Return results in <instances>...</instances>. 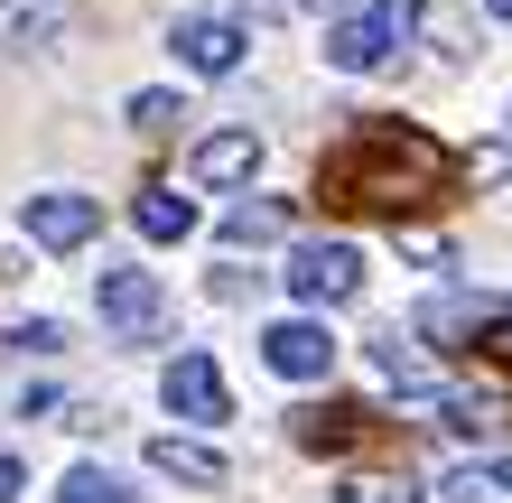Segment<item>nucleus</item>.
I'll return each instance as SVG.
<instances>
[{
	"mask_svg": "<svg viewBox=\"0 0 512 503\" xmlns=\"http://www.w3.org/2000/svg\"><path fill=\"white\" fill-rule=\"evenodd\" d=\"M447 168H457V159H447L429 131L373 122V131L354 140V150H345L336 168H326V187H336L345 205H373V215H391V224H401V205H419V196H429Z\"/></svg>",
	"mask_w": 512,
	"mask_h": 503,
	"instance_id": "f257e3e1",
	"label": "nucleus"
},
{
	"mask_svg": "<svg viewBox=\"0 0 512 503\" xmlns=\"http://www.w3.org/2000/svg\"><path fill=\"white\" fill-rule=\"evenodd\" d=\"M280 280H289L298 308H345L354 289H364V252H354L345 233H326V243H298V252H289Z\"/></svg>",
	"mask_w": 512,
	"mask_h": 503,
	"instance_id": "f03ea898",
	"label": "nucleus"
},
{
	"mask_svg": "<svg viewBox=\"0 0 512 503\" xmlns=\"http://www.w3.org/2000/svg\"><path fill=\"white\" fill-rule=\"evenodd\" d=\"M410 28H419V0H373L364 19L326 28V66H345V75H373L391 47H410Z\"/></svg>",
	"mask_w": 512,
	"mask_h": 503,
	"instance_id": "7ed1b4c3",
	"label": "nucleus"
},
{
	"mask_svg": "<svg viewBox=\"0 0 512 503\" xmlns=\"http://www.w3.org/2000/svg\"><path fill=\"white\" fill-rule=\"evenodd\" d=\"M19 233H28L38 252H84V243L103 233V205H94V196H75V187H47V196H28V205H19Z\"/></svg>",
	"mask_w": 512,
	"mask_h": 503,
	"instance_id": "20e7f679",
	"label": "nucleus"
},
{
	"mask_svg": "<svg viewBox=\"0 0 512 503\" xmlns=\"http://www.w3.org/2000/svg\"><path fill=\"white\" fill-rule=\"evenodd\" d=\"M94 299H103V327H112V336H131V345H149V336L168 327V289L149 280V271H103Z\"/></svg>",
	"mask_w": 512,
	"mask_h": 503,
	"instance_id": "39448f33",
	"label": "nucleus"
},
{
	"mask_svg": "<svg viewBox=\"0 0 512 503\" xmlns=\"http://www.w3.org/2000/svg\"><path fill=\"white\" fill-rule=\"evenodd\" d=\"M159 401L177 410V420H196V429L233 420V401H224V373H215V354H177V364L159 373Z\"/></svg>",
	"mask_w": 512,
	"mask_h": 503,
	"instance_id": "423d86ee",
	"label": "nucleus"
},
{
	"mask_svg": "<svg viewBox=\"0 0 512 503\" xmlns=\"http://www.w3.org/2000/svg\"><path fill=\"white\" fill-rule=\"evenodd\" d=\"M261 364L280 382H326V364H336V336L317 327V317H280V327L261 336Z\"/></svg>",
	"mask_w": 512,
	"mask_h": 503,
	"instance_id": "0eeeda50",
	"label": "nucleus"
},
{
	"mask_svg": "<svg viewBox=\"0 0 512 503\" xmlns=\"http://www.w3.org/2000/svg\"><path fill=\"white\" fill-rule=\"evenodd\" d=\"M243 47H252V28L224 19V10H187V19H177V56H187L196 75H233Z\"/></svg>",
	"mask_w": 512,
	"mask_h": 503,
	"instance_id": "6e6552de",
	"label": "nucleus"
},
{
	"mask_svg": "<svg viewBox=\"0 0 512 503\" xmlns=\"http://www.w3.org/2000/svg\"><path fill=\"white\" fill-rule=\"evenodd\" d=\"M66 19H75V0H0V56H38L66 38Z\"/></svg>",
	"mask_w": 512,
	"mask_h": 503,
	"instance_id": "1a4fd4ad",
	"label": "nucleus"
},
{
	"mask_svg": "<svg viewBox=\"0 0 512 503\" xmlns=\"http://www.w3.org/2000/svg\"><path fill=\"white\" fill-rule=\"evenodd\" d=\"M149 466H159L168 485H196V494H215V485H224V457L205 448V438H177V429L149 438Z\"/></svg>",
	"mask_w": 512,
	"mask_h": 503,
	"instance_id": "9d476101",
	"label": "nucleus"
},
{
	"mask_svg": "<svg viewBox=\"0 0 512 503\" xmlns=\"http://www.w3.org/2000/svg\"><path fill=\"white\" fill-rule=\"evenodd\" d=\"M261 168V131H205L196 140V187H243Z\"/></svg>",
	"mask_w": 512,
	"mask_h": 503,
	"instance_id": "9b49d317",
	"label": "nucleus"
},
{
	"mask_svg": "<svg viewBox=\"0 0 512 503\" xmlns=\"http://www.w3.org/2000/svg\"><path fill=\"white\" fill-rule=\"evenodd\" d=\"M131 224L149 233V243H187V233H196V196H177V187H140Z\"/></svg>",
	"mask_w": 512,
	"mask_h": 503,
	"instance_id": "f8f14e48",
	"label": "nucleus"
},
{
	"mask_svg": "<svg viewBox=\"0 0 512 503\" xmlns=\"http://www.w3.org/2000/svg\"><path fill=\"white\" fill-rule=\"evenodd\" d=\"M280 233H289V205H280V196H243V205L224 215V243H233V252H243V243H280Z\"/></svg>",
	"mask_w": 512,
	"mask_h": 503,
	"instance_id": "ddd939ff",
	"label": "nucleus"
},
{
	"mask_svg": "<svg viewBox=\"0 0 512 503\" xmlns=\"http://www.w3.org/2000/svg\"><path fill=\"white\" fill-rule=\"evenodd\" d=\"M354 438H364V410L354 401H326V410L298 420V448H354Z\"/></svg>",
	"mask_w": 512,
	"mask_h": 503,
	"instance_id": "4468645a",
	"label": "nucleus"
},
{
	"mask_svg": "<svg viewBox=\"0 0 512 503\" xmlns=\"http://www.w3.org/2000/svg\"><path fill=\"white\" fill-rule=\"evenodd\" d=\"M56 503H140V494L112 476V466H75V476L56 485Z\"/></svg>",
	"mask_w": 512,
	"mask_h": 503,
	"instance_id": "2eb2a0df",
	"label": "nucleus"
},
{
	"mask_svg": "<svg viewBox=\"0 0 512 503\" xmlns=\"http://www.w3.org/2000/svg\"><path fill=\"white\" fill-rule=\"evenodd\" d=\"M373 364H382V382H401V392H438V373L419 364V354H410L401 336H382V345H373Z\"/></svg>",
	"mask_w": 512,
	"mask_h": 503,
	"instance_id": "dca6fc26",
	"label": "nucleus"
},
{
	"mask_svg": "<svg viewBox=\"0 0 512 503\" xmlns=\"http://www.w3.org/2000/svg\"><path fill=\"white\" fill-rule=\"evenodd\" d=\"M447 429H457V438H494V429H503V401L457 392V401H447Z\"/></svg>",
	"mask_w": 512,
	"mask_h": 503,
	"instance_id": "f3484780",
	"label": "nucleus"
},
{
	"mask_svg": "<svg viewBox=\"0 0 512 503\" xmlns=\"http://www.w3.org/2000/svg\"><path fill=\"white\" fill-rule=\"evenodd\" d=\"M177 122H187V112H177V94H159V84H149V94H131V131L159 140V131H177Z\"/></svg>",
	"mask_w": 512,
	"mask_h": 503,
	"instance_id": "a211bd4d",
	"label": "nucleus"
},
{
	"mask_svg": "<svg viewBox=\"0 0 512 503\" xmlns=\"http://www.w3.org/2000/svg\"><path fill=\"white\" fill-rule=\"evenodd\" d=\"M10 345H19V354H56V345H66V327H56V317H19Z\"/></svg>",
	"mask_w": 512,
	"mask_h": 503,
	"instance_id": "6ab92c4d",
	"label": "nucleus"
},
{
	"mask_svg": "<svg viewBox=\"0 0 512 503\" xmlns=\"http://www.w3.org/2000/svg\"><path fill=\"white\" fill-rule=\"evenodd\" d=\"M336 503H419V494H401V485H382V476H354Z\"/></svg>",
	"mask_w": 512,
	"mask_h": 503,
	"instance_id": "aec40b11",
	"label": "nucleus"
},
{
	"mask_svg": "<svg viewBox=\"0 0 512 503\" xmlns=\"http://www.w3.org/2000/svg\"><path fill=\"white\" fill-rule=\"evenodd\" d=\"M503 168H512V150H503V140H485V150H475V159H466V177H475V187H494V177H503Z\"/></svg>",
	"mask_w": 512,
	"mask_h": 503,
	"instance_id": "412c9836",
	"label": "nucleus"
},
{
	"mask_svg": "<svg viewBox=\"0 0 512 503\" xmlns=\"http://www.w3.org/2000/svg\"><path fill=\"white\" fill-rule=\"evenodd\" d=\"M485 354H503V364H512V317H485Z\"/></svg>",
	"mask_w": 512,
	"mask_h": 503,
	"instance_id": "4be33fe9",
	"label": "nucleus"
},
{
	"mask_svg": "<svg viewBox=\"0 0 512 503\" xmlns=\"http://www.w3.org/2000/svg\"><path fill=\"white\" fill-rule=\"evenodd\" d=\"M19 485H28V466H19V457H0V503H19Z\"/></svg>",
	"mask_w": 512,
	"mask_h": 503,
	"instance_id": "5701e85b",
	"label": "nucleus"
},
{
	"mask_svg": "<svg viewBox=\"0 0 512 503\" xmlns=\"http://www.w3.org/2000/svg\"><path fill=\"white\" fill-rule=\"evenodd\" d=\"M494 494H512V457H494Z\"/></svg>",
	"mask_w": 512,
	"mask_h": 503,
	"instance_id": "b1692460",
	"label": "nucleus"
},
{
	"mask_svg": "<svg viewBox=\"0 0 512 503\" xmlns=\"http://www.w3.org/2000/svg\"><path fill=\"white\" fill-rule=\"evenodd\" d=\"M485 10H494V19H512V0H485Z\"/></svg>",
	"mask_w": 512,
	"mask_h": 503,
	"instance_id": "393cba45",
	"label": "nucleus"
}]
</instances>
